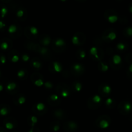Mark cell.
<instances>
[{"label": "cell", "mask_w": 132, "mask_h": 132, "mask_svg": "<svg viewBox=\"0 0 132 132\" xmlns=\"http://www.w3.org/2000/svg\"><path fill=\"white\" fill-rule=\"evenodd\" d=\"M103 99L99 95H95L89 98L88 101V106L90 109H96L98 108L102 104Z\"/></svg>", "instance_id": "obj_1"}, {"label": "cell", "mask_w": 132, "mask_h": 132, "mask_svg": "<svg viewBox=\"0 0 132 132\" xmlns=\"http://www.w3.org/2000/svg\"><path fill=\"white\" fill-rule=\"evenodd\" d=\"M97 126L101 129H106L111 124V119L108 116H101L97 119L95 121Z\"/></svg>", "instance_id": "obj_2"}, {"label": "cell", "mask_w": 132, "mask_h": 132, "mask_svg": "<svg viewBox=\"0 0 132 132\" xmlns=\"http://www.w3.org/2000/svg\"><path fill=\"white\" fill-rule=\"evenodd\" d=\"M66 44L65 41L61 38H57L54 39L52 42V47L53 50H55V52H63L65 50Z\"/></svg>", "instance_id": "obj_3"}, {"label": "cell", "mask_w": 132, "mask_h": 132, "mask_svg": "<svg viewBox=\"0 0 132 132\" xmlns=\"http://www.w3.org/2000/svg\"><path fill=\"white\" fill-rule=\"evenodd\" d=\"M57 91L60 96L63 98H67L70 95V89L68 85L64 84H59L57 86Z\"/></svg>", "instance_id": "obj_4"}, {"label": "cell", "mask_w": 132, "mask_h": 132, "mask_svg": "<svg viewBox=\"0 0 132 132\" xmlns=\"http://www.w3.org/2000/svg\"><path fill=\"white\" fill-rule=\"evenodd\" d=\"M104 16L105 19L111 23H116V21H118L119 19L118 14L113 9H108V10H106Z\"/></svg>", "instance_id": "obj_5"}, {"label": "cell", "mask_w": 132, "mask_h": 132, "mask_svg": "<svg viewBox=\"0 0 132 132\" xmlns=\"http://www.w3.org/2000/svg\"><path fill=\"white\" fill-rule=\"evenodd\" d=\"M24 34L28 39H35L38 36V30L35 27H27L24 29Z\"/></svg>", "instance_id": "obj_6"}, {"label": "cell", "mask_w": 132, "mask_h": 132, "mask_svg": "<svg viewBox=\"0 0 132 132\" xmlns=\"http://www.w3.org/2000/svg\"><path fill=\"white\" fill-rule=\"evenodd\" d=\"M34 113L38 116H43L46 113V107L43 103H37L32 106Z\"/></svg>", "instance_id": "obj_7"}, {"label": "cell", "mask_w": 132, "mask_h": 132, "mask_svg": "<svg viewBox=\"0 0 132 132\" xmlns=\"http://www.w3.org/2000/svg\"><path fill=\"white\" fill-rule=\"evenodd\" d=\"M118 110L123 115H127L131 112L132 110V104L130 102L122 101L119 104Z\"/></svg>", "instance_id": "obj_8"}, {"label": "cell", "mask_w": 132, "mask_h": 132, "mask_svg": "<svg viewBox=\"0 0 132 132\" xmlns=\"http://www.w3.org/2000/svg\"><path fill=\"white\" fill-rule=\"evenodd\" d=\"M85 39H86V37L84 34L81 32H77L72 37V42L74 45L80 46L85 42Z\"/></svg>", "instance_id": "obj_9"}, {"label": "cell", "mask_w": 132, "mask_h": 132, "mask_svg": "<svg viewBox=\"0 0 132 132\" xmlns=\"http://www.w3.org/2000/svg\"><path fill=\"white\" fill-rule=\"evenodd\" d=\"M63 128L67 132H76L79 128L78 125L74 121H67L63 124Z\"/></svg>", "instance_id": "obj_10"}, {"label": "cell", "mask_w": 132, "mask_h": 132, "mask_svg": "<svg viewBox=\"0 0 132 132\" xmlns=\"http://www.w3.org/2000/svg\"><path fill=\"white\" fill-rule=\"evenodd\" d=\"M117 37L116 32L112 29H108L104 32L103 34V39L106 41H114Z\"/></svg>", "instance_id": "obj_11"}, {"label": "cell", "mask_w": 132, "mask_h": 132, "mask_svg": "<svg viewBox=\"0 0 132 132\" xmlns=\"http://www.w3.org/2000/svg\"><path fill=\"white\" fill-rule=\"evenodd\" d=\"M72 73L75 76H81L85 72V68L83 65L80 63H75L71 67Z\"/></svg>", "instance_id": "obj_12"}, {"label": "cell", "mask_w": 132, "mask_h": 132, "mask_svg": "<svg viewBox=\"0 0 132 132\" xmlns=\"http://www.w3.org/2000/svg\"><path fill=\"white\" fill-rule=\"evenodd\" d=\"M41 77L42 76L38 73H33L31 76V80H32V82L37 87H41V86H43L45 84V82Z\"/></svg>", "instance_id": "obj_13"}, {"label": "cell", "mask_w": 132, "mask_h": 132, "mask_svg": "<svg viewBox=\"0 0 132 132\" xmlns=\"http://www.w3.org/2000/svg\"><path fill=\"white\" fill-rule=\"evenodd\" d=\"M102 50L99 49L98 48L94 46L90 48V53L91 56L95 60H97L98 61H101V59L103 58V54H102Z\"/></svg>", "instance_id": "obj_14"}, {"label": "cell", "mask_w": 132, "mask_h": 132, "mask_svg": "<svg viewBox=\"0 0 132 132\" xmlns=\"http://www.w3.org/2000/svg\"><path fill=\"white\" fill-rule=\"evenodd\" d=\"M99 92L103 96L106 97L109 94H111L112 92V88L107 84H102L99 86Z\"/></svg>", "instance_id": "obj_15"}, {"label": "cell", "mask_w": 132, "mask_h": 132, "mask_svg": "<svg viewBox=\"0 0 132 132\" xmlns=\"http://www.w3.org/2000/svg\"><path fill=\"white\" fill-rule=\"evenodd\" d=\"M16 16L19 20L24 21L27 19V12L23 6H19L16 10Z\"/></svg>", "instance_id": "obj_16"}, {"label": "cell", "mask_w": 132, "mask_h": 132, "mask_svg": "<svg viewBox=\"0 0 132 132\" xmlns=\"http://www.w3.org/2000/svg\"><path fill=\"white\" fill-rule=\"evenodd\" d=\"M48 103L49 104L52 106H58L61 103V99L56 94H52L48 97L47 99Z\"/></svg>", "instance_id": "obj_17"}, {"label": "cell", "mask_w": 132, "mask_h": 132, "mask_svg": "<svg viewBox=\"0 0 132 132\" xmlns=\"http://www.w3.org/2000/svg\"><path fill=\"white\" fill-rule=\"evenodd\" d=\"M39 43L43 46L47 47L52 44V39L48 35L43 34L39 37Z\"/></svg>", "instance_id": "obj_18"}, {"label": "cell", "mask_w": 132, "mask_h": 132, "mask_svg": "<svg viewBox=\"0 0 132 132\" xmlns=\"http://www.w3.org/2000/svg\"><path fill=\"white\" fill-rule=\"evenodd\" d=\"M122 63V59L119 55H114L110 61V66L113 68H116V67H118Z\"/></svg>", "instance_id": "obj_19"}, {"label": "cell", "mask_w": 132, "mask_h": 132, "mask_svg": "<svg viewBox=\"0 0 132 132\" xmlns=\"http://www.w3.org/2000/svg\"><path fill=\"white\" fill-rule=\"evenodd\" d=\"M49 68L52 72H55V73H60L63 70L62 65L57 61H54L52 63Z\"/></svg>", "instance_id": "obj_20"}, {"label": "cell", "mask_w": 132, "mask_h": 132, "mask_svg": "<svg viewBox=\"0 0 132 132\" xmlns=\"http://www.w3.org/2000/svg\"><path fill=\"white\" fill-rule=\"evenodd\" d=\"M54 116L59 120H64L65 119L67 113L63 110L57 109L54 111Z\"/></svg>", "instance_id": "obj_21"}, {"label": "cell", "mask_w": 132, "mask_h": 132, "mask_svg": "<svg viewBox=\"0 0 132 132\" xmlns=\"http://www.w3.org/2000/svg\"><path fill=\"white\" fill-rule=\"evenodd\" d=\"M12 46V43L10 41V40L5 39L1 40L0 43V49L3 50H6L10 48Z\"/></svg>", "instance_id": "obj_22"}, {"label": "cell", "mask_w": 132, "mask_h": 132, "mask_svg": "<svg viewBox=\"0 0 132 132\" xmlns=\"http://www.w3.org/2000/svg\"><path fill=\"white\" fill-rule=\"evenodd\" d=\"M37 52H38L40 55H42L43 57L45 58V59H48V58H49L50 57V51H49V50L47 48L45 47V46H40Z\"/></svg>", "instance_id": "obj_23"}, {"label": "cell", "mask_w": 132, "mask_h": 132, "mask_svg": "<svg viewBox=\"0 0 132 132\" xmlns=\"http://www.w3.org/2000/svg\"><path fill=\"white\" fill-rule=\"evenodd\" d=\"M16 126V122H15V120L12 119H6L5 121V126L6 129L8 130H12Z\"/></svg>", "instance_id": "obj_24"}, {"label": "cell", "mask_w": 132, "mask_h": 132, "mask_svg": "<svg viewBox=\"0 0 132 132\" xmlns=\"http://www.w3.org/2000/svg\"><path fill=\"white\" fill-rule=\"evenodd\" d=\"M30 64L32 65V68L36 70L41 69V67H42V64H41V61L37 58H34V59H32L30 61Z\"/></svg>", "instance_id": "obj_25"}, {"label": "cell", "mask_w": 132, "mask_h": 132, "mask_svg": "<svg viewBox=\"0 0 132 132\" xmlns=\"http://www.w3.org/2000/svg\"><path fill=\"white\" fill-rule=\"evenodd\" d=\"M18 86L17 85V84H15V82H9V84L6 86V89L9 91V93H14L16 92V90H18Z\"/></svg>", "instance_id": "obj_26"}, {"label": "cell", "mask_w": 132, "mask_h": 132, "mask_svg": "<svg viewBox=\"0 0 132 132\" xmlns=\"http://www.w3.org/2000/svg\"><path fill=\"white\" fill-rule=\"evenodd\" d=\"M60 128L61 125L59 121H53L50 124V130L52 132H57Z\"/></svg>", "instance_id": "obj_27"}, {"label": "cell", "mask_w": 132, "mask_h": 132, "mask_svg": "<svg viewBox=\"0 0 132 132\" xmlns=\"http://www.w3.org/2000/svg\"><path fill=\"white\" fill-rule=\"evenodd\" d=\"M8 32L11 35H14L16 34L18 32H20V28L16 25V24H11V25L9 27V30H8Z\"/></svg>", "instance_id": "obj_28"}, {"label": "cell", "mask_w": 132, "mask_h": 132, "mask_svg": "<svg viewBox=\"0 0 132 132\" xmlns=\"http://www.w3.org/2000/svg\"><path fill=\"white\" fill-rule=\"evenodd\" d=\"M37 121H38L37 118L34 116H30V117H28V119H27L28 125L31 127H35L37 123Z\"/></svg>", "instance_id": "obj_29"}, {"label": "cell", "mask_w": 132, "mask_h": 132, "mask_svg": "<svg viewBox=\"0 0 132 132\" xmlns=\"http://www.w3.org/2000/svg\"><path fill=\"white\" fill-rule=\"evenodd\" d=\"M15 104H18V105H22V104H24L26 102V97L24 95L20 94V95H18L15 97Z\"/></svg>", "instance_id": "obj_30"}, {"label": "cell", "mask_w": 132, "mask_h": 132, "mask_svg": "<svg viewBox=\"0 0 132 132\" xmlns=\"http://www.w3.org/2000/svg\"><path fill=\"white\" fill-rule=\"evenodd\" d=\"M72 88L73 90L77 92H80L82 89V85L79 82V81H75L72 84Z\"/></svg>", "instance_id": "obj_31"}, {"label": "cell", "mask_w": 132, "mask_h": 132, "mask_svg": "<svg viewBox=\"0 0 132 132\" xmlns=\"http://www.w3.org/2000/svg\"><path fill=\"white\" fill-rule=\"evenodd\" d=\"M17 75H18V77L20 79L24 80L25 79H27V76H28V72H27V70L21 69L18 72V74Z\"/></svg>", "instance_id": "obj_32"}, {"label": "cell", "mask_w": 132, "mask_h": 132, "mask_svg": "<svg viewBox=\"0 0 132 132\" xmlns=\"http://www.w3.org/2000/svg\"><path fill=\"white\" fill-rule=\"evenodd\" d=\"M10 107L6 105H3L0 108V115L3 116H6V115L10 113Z\"/></svg>", "instance_id": "obj_33"}, {"label": "cell", "mask_w": 132, "mask_h": 132, "mask_svg": "<svg viewBox=\"0 0 132 132\" xmlns=\"http://www.w3.org/2000/svg\"><path fill=\"white\" fill-rule=\"evenodd\" d=\"M105 104H106V106L107 107H108L109 108H113L115 106H116V101H115L112 98L108 97V99L106 100Z\"/></svg>", "instance_id": "obj_34"}, {"label": "cell", "mask_w": 132, "mask_h": 132, "mask_svg": "<svg viewBox=\"0 0 132 132\" xmlns=\"http://www.w3.org/2000/svg\"><path fill=\"white\" fill-rule=\"evenodd\" d=\"M98 68L101 72H106L108 71V66L103 61H99V64H98Z\"/></svg>", "instance_id": "obj_35"}, {"label": "cell", "mask_w": 132, "mask_h": 132, "mask_svg": "<svg viewBox=\"0 0 132 132\" xmlns=\"http://www.w3.org/2000/svg\"><path fill=\"white\" fill-rule=\"evenodd\" d=\"M8 12V9L4 5H0V18H3Z\"/></svg>", "instance_id": "obj_36"}, {"label": "cell", "mask_w": 132, "mask_h": 132, "mask_svg": "<svg viewBox=\"0 0 132 132\" xmlns=\"http://www.w3.org/2000/svg\"><path fill=\"white\" fill-rule=\"evenodd\" d=\"M116 48H117V49L119 52H124L127 48V45L125 43L120 42L117 44V46H116Z\"/></svg>", "instance_id": "obj_37"}, {"label": "cell", "mask_w": 132, "mask_h": 132, "mask_svg": "<svg viewBox=\"0 0 132 132\" xmlns=\"http://www.w3.org/2000/svg\"><path fill=\"white\" fill-rule=\"evenodd\" d=\"M86 52L84 50H79L77 52V57L79 59H83L86 57Z\"/></svg>", "instance_id": "obj_38"}, {"label": "cell", "mask_w": 132, "mask_h": 132, "mask_svg": "<svg viewBox=\"0 0 132 132\" xmlns=\"http://www.w3.org/2000/svg\"><path fill=\"white\" fill-rule=\"evenodd\" d=\"M124 34L127 37L132 36V27H127L124 30Z\"/></svg>", "instance_id": "obj_39"}, {"label": "cell", "mask_w": 132, "mask_h": 132, "mask_svg": "<svg viewBox=\"0 0 132 132\" xmlns=\"http://www.w3.org/2000/svg\"><path fill=\"white\" fill-rule=\"evenodd\" d=\"M10 60H11L12 62L13 63H17L18 61L19 60V57L18 54H15V52L14 54H12V55H10Z\"/></svg>", "instance_id": "obj_40"}, {"label": "cell", "mask_w": 132, "mask_h": 132, "mask_svg": "<svg viewBox=\"0 0 132 132\" xmlns=\"http://www.w3.org/2000/svg\"><path fill=\"white\" fill-rule=\"evenodd\" d=\"M44 86H45V88L52 89L53 88V86H54V85H53V84L51 82H50V81H46V82H45V84H44Z\"/></svg>", "instance_id": "obj_41"}, {"label": "cell", "mask_w": 132, "mask_h": 132, "mask_svg": "<svg viewBox=\"0 0 132 132\" xmlns=\"http://www.w3.org/2000/svg\"><path fill=\"white\" fill-rule=\"evenodd\" d=\"M22 60L24 62H28L30 60V56L27 54H23L22 55Z\"/></svg>", "instance_id": "obj_42"}, {"label": "cell", "mask_w": 132, "mask_h": 132, "mask_svg": "<svg viewBox=\"0 0 132 132\" xmlns=\"http://www.w3.org/2000/svg\"><path fill=\"white\" fill-rule=\"evenodd\" d=\"M6 63V57L3 54H0V63L2 64Z\"/></svg>", "instance_id": "obj_43"}, {"label": "cell", "mask_w": 132, "mask_h": 132, "mask_svg": "<svg viewBox=\"0 0 132 132\" xmlns=\"http://www.w3.org/2000/svg\"><path fill=\"white\" fill-rule=\"evenodd\" d=\"M28 132H41V131H40V130H39V129L37 128L31 127L30 130Z\"/></svg>", "instance_id": "obj_44"}, {"label": "cell", "mask_w": 132, "mask_h": 132, "mask_svg": "<svg viewBox=\"0 0 132 132\" xmlns=\"http://www.w3.org/2000/svg\"><path fill=\"white\" fill-rule=\"evenodd\" d=\"M4 27H5V24L3 21H0V29H2Z\"/></svg>", "instance_id": "obj_45"}, {"label": "cell", "mask_w": 132, "mask_h": 132, "mask_svg": "<svg viewBox=\"0 0 132 132\" xmlns=\"http://www.w3.org/2000/svg\"><path fill=\"white\" fill-rule=\"evenodd\" d=\"M128 9H129V11H130L131 13H132V3L129 5Z\"/></svg>", "instance_id": "obj_46"}, {"label": "cell", "mask_w": 132, "mask_h": 132, "mask_svg": "<svg viewBox=\"0 0 132 132\" xmlns=\"http://www.w3.org/2000/svg\"><path fill=\"white\" fill-rule=\"evenodd\" d=\"M3 89V86L2 85H0V92L2 91Z\"/></svg>", "instance_id": "obj_47"}, {"label": "cell", "mask_w": 132, "mask_h": 132, "mask_svg": "<svg viewBox=\"0 0 132 132\" xmlns=\"http://www.w3.org/2000/svg\"><path fill=\"white\" fill-rule=\"evenodd\" d=\"M129 71L132 73V64L130 67V68H129Z\"/></svg>", "instance_id": "obj_48"}, {"label": "cell", "mask_w": 132, "mask_h": 132, "mask_svg": "<svg viewBox=\"0 0 132 132\" xmlns=\"http://www.w3.org/2000/svg\"><path fill=\"white\" fill-rule=\"evenodd\" d=\"M1 1H3V2H5V3H7V2H10L11 0H1Z\"/></svg>", "instance_id": "obj_49"}, {"label": "cell", "mask_w": 132, "mask_h": 132, "mask_svg": "<svg viewBox=\"0 0 132 132\" xmlns=\"http://www.w3.org/2000/svg\"><path fill=\"white\" fill-rule=\"evenodd\" d=\"M76 1H78V2H85L86 0H76Z\"/></svg>", "instance_id": "obj_50"}, {"label": "cell", "mask_w": 132, "mask_h": 132, "mask_svg": "<svg viewBox=\"0 0 132 132\" xmlns=\"http://www.w3.org/2000/svg\"><path fill=\"white\" fill-rule=\"evenodd\" d=\"M0 132H5V131H4L3 130H0Z\"/></svg>", "instance_id": "obj_51"}, {"label": "cell", "mask_w": 132, "mask_h": 132, "mask_svg": "<svg viewBox=\"0 0 132 132\" xmlns=\"http://www.w3.org/2000/svg\"><path fill=\"white\" fill-rule=\"evenodd\" d=\"M61 1H63V2H64V1H67V0H61Z\"/></svg>", "instance_id": "obj_52"}, {"label": "cell", "mask_w": 132, "mask_h": 132, "mask_svg": "<svg viewBox=\"0 0 132 132\" xmlns=\"http://www.w3.org/2000/svg\"><path fill=\"white\" fill-rule=\"evenodd\" d=\"M116 1H122V0H116Z\"/></svg>", "instance_id": "obj_53"}, {"label": "cell", "mask_w": 132, "mask_h": 132, "mask_svg": "<svg viewBox=\"0 0 132 132\" xmlns=\"http://www.w3.org/2000/svg\"><path fill=\"white\" fill-rule=\"evenodd\" d=\"M0 76H1V72H0Z\"/></svg>", "instance_id": "obj_54"}]
</instances>
